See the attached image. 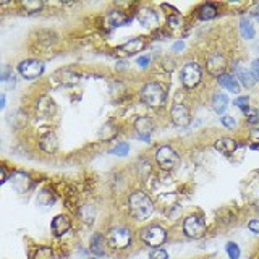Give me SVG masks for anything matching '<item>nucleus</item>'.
Returning <instances> with one entry per match:
<instances>
[{
	"mask_svg": "<svg viewBox=\"0 0 259 259\" xmlns=\"http://www.w3.org/2000/svg\"><path fill=\"white\" fill-rule=\"evenodd\" d=\"M149 259H168V253L162 248H154L149 253Z\"/></svg>",
	"mask_w": 259,
	"mask_h": 259,
	"instance_id": "nucleus-32",
	"label": "nucleus"
},
{
	"mask_svg": "<svg viewBox=\"0 0 259 259\" xmlns=\"http://www.w3.org/2000/svg\"><path fill=\"white\" fill-rule=\"evenodd\" d=\"M21 7L26 10V13H36L42 8V2H31V0H26V2H21Z\"/></svg>",
	"mask_w": 259,
	"mask_h": 259,
	"instance_id": "nucleus-28",
	"label": "nucleus"
},
{
	"mask_svg": "<svg viewBox=\"0 0 259 259\" xmlns=\"http://www.w3.org/2000/svg\"><path fill=\"white\" fill-rule=\"evenodd\" d=\"M146 47V40L143 37H132L128 39L125 44H121L117 47V52L125 54V55H135L138 52H141Z\"/></svg>",
	"mask_w": 259,
	"mask_h": 259,
	"instance_id": "nucleus-14",
	"label": "nucleus"
},
{
	"mask_svg": "<svg viewBox=\"0 0 259 259\" xmlns=\"http://www.w3.org/2000/svg\"><path fill=\"white\" fill-rule=\"evenodd\" d=\"M225 249H227V254H229L230 259H238L240 254H241V251H240L238 245H237V243H233V241H229V243H227Z\"/></svg>",
	"mask_w": 259,
	"mask_h": 259,
	"instance_id": "nucleus-29",
	"label": "nucleus"
},
{
	"mask_svg": "<svg viewBox=\"0 0 259 259\" xmlns=\"http://www.w3.org/2000/svg\"><path fill=\"white\" fill-rule=\"evenodd\" d=\"M39 148L47 154H54L59 149V140L54 132H47L39 138Z\"/></svg>",
	"mask_w": 259,
	"mask_h": 259,
	"instance_id": "nucleus-16",
	"label": "nucleus"
},
{
	"mask_svg": "<svg viewBox=\"0 0 259 259\" xmlns=\"http://www.w3.org/2000/svg\"><path fill=\"white\" fill-rule=\"evenodd\" d=\"M221 123L227 128V130H233L237 126V120H235L232 115H222L221 117Z\"/></svg>",
	"mask_w": 259,
	"mask_h": 259,
	"instance_id": "nucleus-33",
	"label": "nucleus"
},
{
	"mask_svg": "<svg viewBox=\"0 0 259 259\" xmlns=\"http://www.w3.org/2000/svg\"><path fill=\"white\" fill-rule=\"evenodd\" d=\"M93 259H96V257H93Z\"/></svg>",
	"mask_w": 259,
	"mask_h": 259,
	"instance_id": "nucleus-42",
	"label": "nucleus"
},
{
	"mask_svg": "<svg viewBox=\"0 0 259 259\" xmlns=\"http://www.w3.org/2000/svg\"><path fill=\"white\" fill-rule=\"evenodd\" d=\"M0 107H5V94H2V97H0Z\"/></svg>",
	"mask_w": 259,
	"mask_h": 259,
	"instance_id": "nucleus-41",
	"label": "nucleus"
},
{
	"mask_svg": "<svg viewBox=\"0 0 259 259\" xmlns=\"http://www.w3.org/2000/svg\"><path fill=\"white\" fill-rule=\"evenodd\" d=\"M140 238L143 243H146L151 248H159L167 241V232L160 225H149L141 230Z\"/></svg>",
	"mask_w": 259,
	"mask_h": 259,
	"instance_id": "nucleus-6",
	"label": "nucleus"
},
{
	"mask_svg": "<svg viewBox=\"0 0 259 259\" xmlns=\"http://www.w3.org/2000/svg\"><path fill=\"white\" fill-rule=\"evenodd\" d=\"M128 152H130V146L126 143H118L115 148L110 149V154H115V156H118V157L126 156Z\"/></svg>",
	"mask_w": 259,
	"mask_h": 259,
	"instance_id": "nucleus-30",
	"label": "nucleus"
},
{
	"mask_svg": "<svg viewBox=\"0 0 259 259\" xmlns=\"http://www.w3.org/2000/svg\"><path fill=\"white\" fill-rule=\"evenodd\" d=\"M217 15H219V7L215 4H210V2L201 5L199 10H198V16H199V20H202V21L214 20Z\"/></svg>",
	"mask_w": 259,
	"mask_h": 259,
	"instance_id": "nucleus-20",
	"label": "nucleus"
},
{
	"mask_svg": "<svg viewBox=\"0 0 259 259\" xmlns=\"http://www.w3.org/2000/svg\"><path fill=\"white\" fill-rule=\"evenodd\" d=\"M135 132L138 135V138L146 143L151 141V135L154 133V130H156V125H154V120L148 115H141L135 120Z\"/></svg>",
	"mask_w": 259,
	"mask_h": 259,
	"instance_id": "nucleus-11",
	"label": "nucleus"
},
{
	"mask_svg": "<svg viewBox=\"0 0 259 259\" xmlns=\"http://www.w3.org/2000/svg\"><path fill=\"white\" fill-rule=\"evenodd\" d=\"M44 63L40 60H34V59H28V60H23L18 63V71L20 75L24 78V79H37L40 75L44 73Z\"/></svg>",
	"mask_w": 259,
	"mask_h": 259,
	"instance_id": "nucleus-8",
	"label": "nucleus"
},
{
	"mask_svg": "<svg viewBox=\"0 0 259 259\" xmlns=\"http://www.w3.org/2000/svg\"><path fill=\"white\" fill-rule=\"evenodd\" d=\"M180 79H182V84L186 89H194L202 79V70H201V65L194 60H188L183 63L182 71H180Z\"/></svg>",
	"mask_w": 259,
	"mask_h": 259,
	"instance_id": "nucleus-3",
	"label": "nucleus"
},
{
	"mask_svg": "<svg viewBox=\"0 0 259 259\" xmlns=\"http://www.w3.org/2000/svg\"><path fill=\"white\" fill-rule=\"evenodd\" d=\"M233 105H235V107H238L246 115L248 110H249V97L248 96H240V97H237V99L233 101Z\"/></svg>",
	"mask_w": 259,
	"mask_h": 259,
	"instance_id": "nucleus-27",
	"label": "nucleus"
},
{
	"mask_svg": "<svg viewBox=\"0 0 259 259\" xmlns=\"http://www.w3.org/2000/svg\"><path fill=\"white\" fill-rule=\"evenodd\" d=\"M248 229L253 233H259V219H253V221L248 222Z\"/></svg>",
	"mask_w": 259,
	"mask_h": 259,
	"instance_id": "nucleus-36",
	"label": "nucleus"
},
{
	"mask_svg": "<svg viewBox=\"0 0 259 259\" xmlns=\"http://www.w3.org/2000/svg\"><path fill=\"white\" fill-rule=\"evenodd\" d=\"M170 118H172L175 126L186 128L191 123V112H190V109L186 107L185 104L175 102L172 105V109H170Z\"/></svg>",
	"mask_w": 259,
	"mask_h": 259,
	"instance_id": "nucleus-10",
	"label": "nucleus"
},
{
	"mask_svg": "<svg viewBox=\"0 0 259 259\" xmlns=\"http://www.w3.org/2000/svg\"><path fill=\"white\" fill-rule=\"evenodd\" d=\"M136 18L140 21L141 26L146 29H154V28H157V24H159L157 12L152 10L149 7H143L141 10L136 13Z\"/></svg>",
	"mask_w": 259,
	"mask_h": 259,
	"instance_id": "nucleus-12",
	"label": "nucleus"
},
{
	"mask_svg": "<svg viewBox=\"0 0 259 259\" xmlns=\"http://www.w3.org/2000/svg\"><path fill=\"white\" fill-rule=\"evenodd\" d=\"M32 259H54V251L51 246H39L32 254Z\"/></svg>",
	"mask_w": 259,
	"mask_h": 259,
	"instance_id": "nucleus-26",
	"label": "nucleus"
},
{
	"mask_svg": "<svg viewBox=\"0 0 259 259\" xmlns=\"http://www.w3.org/2000/svg\"><path fill=\"white\" fill-rule=\"evenodd\" d=\"M183 47H185L183 40H177V42L172 46V52H180V51H183Z\"/></svg>",
	"mask_w": 259,
	"mask_h": 259,
	"instance_id": "nucleus-39",
	"label": "nucleus"
},
{
	"mask_svg": "<svg viewBox=\"0 0 259 259\" xmlns=\"http://www.w3.org/2000/svg\"><path fill=\"white\" fill-rule=\"evenodd\" d=\"M238 29H240V36L243 39L249 40V39L254 37V28H253V24H251L249 18H246V16H241V18H240Z\"/></svg>",
	"mask_w": 259,
	"mask_h": 259,
	"instance_id": "nucleus-22",
	"label": "nucleus"
},
{
	"mask_svg": "<svg viewBox=\"0 0 259 259\" xmlns=\"http://www.w3.org/2000/svg\"><path fill=\"white\" fill-rule=\"evenodd\" d=\"M71 227V222L70 219L65 215V214H59L52 219V224H51V230L55 237H63L65 233L70 230Z\"/></svg>",
	"mask_w": 259,
	"mask_h": 259,
	"instance_id": "nucleus-15",
	"label": "nucleus"
},
{
	"mask_svg": "<svg viewBox=\"0 0 259 259\" xmlns=\"http://www.w3.org/2000/svg\"><path fill=\"white\" fill-rule=\"evenodd\" d=\"M128 212L135 221H144L154 212V202L144 191H133L128 196Z\"/></svg>",
	"mask_w": 259,
	"mask_h": 259,
	"instance_id": "nucleus-1",
	"label": "nucleus"
},
{
	"mask_svg": "<svg viewBox=\"0 0 259 259\" xmlns=\"http://www.w3.org/2000/svg\"><path fill=\"white\" fill-rule=\"evenodd\" d=\"M251 15L254 16V18H257L259 20V5H254L253 8H251V12H249Z\"/></svg>",
	"mask_w": 259,
	"mask_h": 259,
	"instance_id": "nucleus-40",
	"label": "nucleus"
},
{
	"mask_svg": "<svg viewBox=\"0 0 259 259\" xmlns=\"http://www.w3.org/2000/svg\"><path fill=\"white\" fill-rule=\"evenodd\" d=\"M251 75H253L254 81H259V59L253 60V63H251Z\"/></svg>",
	"mask_w": 259,
	"mask_h": 259,
	"instance_id": "nucleus-35",
	"label": "nucleus"
},
{
	"mask_svg": "<svg viewBox=\"0 0 259 259\" xmlns=\"http://www.w3.org/2000/svg\"><path fill=\"white\" fill-rule=\"evenodd\" d=\"M249 140L253 141L254 144H257L259 146V128H253L249 132Z\"/></svg>",
	"mask_w": 259,
	"mask_h": 259,
	"instance_id": "nucleus-37",
	"label": "nucleus"
},
{
	"mask_svg": "<svg viewBox=\"0 0 259 259\" xmlns=\"http://www.w3.org/2000/svg\"><path fill=\"white\" fill-rule=\"evenodd\" d=\"M156 162L164 172H172L180 164V156L170 146H160L156 152Z\"/></svg>",
	"mask_w": 259,
	"mask_h": 259,
	"instance_id": "nucleus-5",
	"label": "nucleus"
},
{
	"mask_svg": "<svg viewBox=\"0 0 259 259\" xmlns=\"http://www.w3.org/2000/svg\"><path fill=\"white\" fill-rule=\"evenodd\" d=\"M140 97L146 105H149V107H154V109H159L165 104L167 91L160 83H157V81H151V83H146L141 88Z\"/></svg>",
	"mask_w": 259,
	"mask_h": 259,
	"instance_id": "nucleus-2",
	"label": "nucleus"
},
{
	"mask_svg": "<svg viewBox=\"0 0 259 259\" xmlns=\"http://www.w3.org/2000/svg\"><path fill=\"white\" fill-rule=\"evenodd\" d=\"M54 112V101L49 99V97H40L37 102V113L39 115L49 117Z\"/></svg>",
	"mask_w": 259,
	"mask_h": 259,
	"instance_id": "nucleus-24",
	"label": "nucleus"
},
{
	"mask_svg": "<svg viewBox=\"0 0 259 259\" xmlns=\"http://www.w3.org/2000/svg\"><path fill=\"white\" fill-rule=\"evenodd\" d=\"M78 215L84 224H93L96 219V209L93 206H83V207H79Z\"/></svg>",
	"mask_w": 259,
	"mask_h": 259,
	"instance_id": "nucleus-25",
	"label": "nucleus"
},
{
	"mask_svg": "<svg viewBox=\"0 0 259 259\" xmlns=\"http://www.w3.org/2000/svg\"><path fill=\"white\" fill-rule=\"evenodd\" d=\"M210 104H212V109L215 113H219V115H222V113L227 110V107H229V97H227V94L224 93H215L212 101H210Z\"/></svg>",
	"mask_w": 259,
	"mask_h": 259,
	"instance_id": "nucleus-21",
	"label": "nucleus"
},
{
	"mask_svg": "<svg viewBox=\"0 0 259 259\" xmlns=\"http://www.w3.org/2000/svg\"><path fill=\"white\" fill-rule=\"evenodd\" d=\"M183 233L186 235L188 238H202L206 233V222L204 219L196 215V214H191L188 215L183 221Z\"/></svg>",
	"mask_w": 259,
	"mask_h": 259,
	"instance_id": "nucleus-7",
	"label": "nucleus"
},
{
	"mask_svg": "<svg viewBox=\"0 0 259 259\" xmlns=\"http://www.w3.org/2000/svg\"><path fill=\"white\" fill-rule=\"evenodd\" d=\"M107 245L112 249H126L132 245V233L123 225L112 227L107 233Z\"/></svg>",
	"mask_w": 259,
	"mask_h": 259,
	"instance_id": "nucleus-4",
	"label": "nucleus"
},
{
	"mask_svg": "<svg viewBox=\"0 0 259 259\" xmlns=\"http://www.w3.org/2000/svg\"><path fill=\"white\" fill-rule=\"evenodd\" d=\"M107 20H109V23H110V26H112V28L123 26V24H126V23L132 21V18H128V16H125L123 12H120V10H117V12H110L109 16H107Z\"/></svg>",
	"mask_w": 259,
	"mask_h": 259,
	"instance_id": "nucleus-23",
	"label": "nucleus"
},
{
	"mask_svg": "<svg viewBox=\"0 0 259 259\" xmlns=\"http://www.w3.org/2000/svg\"><path fill=\"white\" fill-rule=\"evenodd\" d=\"M138 65H140L141 68H146V67L149 65V57H148V55L140 57V59H138Z\"/></svg>",
	"mask_w": 259,
	"mask_h": 259,
	"instance_id": "nucleus-38",
	"label": "nucleus"
},
{
	"mask_svg": "<svg viewBox=\"0 0 259 259\" xmlns=\"http://www.w3.org/2000/svg\"><path fill=\"white\" fill-rule=\"evenodd\" d=\"M167 24L170 28H178L182 24V18H180V15H170L168 18H167Z\"/></svg>",
	"mask_w": 259,
	"mask_h": 259,
	"instance_id": "nucleus-34",
	"label": "nucleus"
},
{
	"mask_svg": "<svg viewBox=\"0 0 259 259\" xmlns=\"http://www.w3.org/2000/svg\"><path fill=\"white\" fill-rule=\"evenodd\" d=\"M246 123H249V125L259 123V110H256V109H249L248 110V113H246Z\"/></svg>",
	"mask_w": 259,
	"mask_h": 259,
	"instance_id": "nucleus-31",
	"label": "nucleus"
},
{
	"mask_svg": "<svg viewBox=\"0 0 259 259\" xmlns=\"http://www.w3.org/2000/svg\"><path fill=\"white\" fill-rule=\"evenodd\" d=\"M217 83L221 88L227 89L229 93L232 94H240L241 93V84L240 81L237 79V76L233 75V73H224L217 78Z\"/></svg>",
	"mask_w": 259,
	"mask_h": 259,
	"instance_id": "nucleus-13",
	"label": "nucleus"
},
{
	"mask_svg": "<svg viewBox=\"0 0 259 259\" xmlns=\"http://www.w3.org/2000/svg\"><path fill=\"white\" fill-rule=\"evenodd\" d=\"M233 75L237 76V79L240 81V84L245 86V88H253L254 83H256L253 75H251V70H248L246 67H243V65H235Z\"/></svg>",
	"mask_w": 259,
	"mask_h": 259,
	"instance_id": "nucleus-18",
	"label": "nucleus"
},
{
	"mask_svg": "<svg viewBox=\"0 0 259 259\" xmlns=\"http://www.w3.org/2000/svg\"><path fill=\"white\" fill-rule=\"evenodd\" d=\"M238 141L233 140V138H221V140H217L214 143V148L224 154V156H230V154H233L235 151L238 149Z\"/></svg>",
	"mask_w": 259,
	"mask_h": 259,
	"instance_id": "nucleus-17",
	"label": "nucleus"
},
{
	"mask_svg": "<svg viewBox=\"0 0 259 259\" xmlns=\"http://www.w3.org/2000/svg\"><path fill=\"white\" fill-rule=\"evenodd\" d=\"M105 245H107V240L104 238V235L101 232H96L91 237V241H89V249L96 256H102L105 253Z\"/></svg>",
	"mask_w": 259,
	"mask_h": 259,
	"instance_id": "nucleus-19",
	"label": "nucleus"
},
{
	"mask_svg": "<svg viewBox=\"0 0 259 259\" xmlns=\"http://www.w3.org/2000/svg\"><path fill=\"white\" fill-rule=\"evenodd\" d=\"M227 59L222 52H210L206 57V70L210 76L219 78L221 75H224L227 70Z\"/></svg>",
	"mask_w": 259,
	"mask_h": 259,
	"instance_id": "nucleus-9",
	"label": "nucleus"
}]
</instances>
